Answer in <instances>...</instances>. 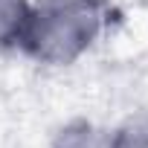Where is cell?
Wrapping results in <instances>:
<instances>
[{"instance_id":"cell-3","label":"cell","mask_w":148,"mask_h":148,"mask_svg":"<svg viewBox=\"0 0 148 148\" xmlns=\"http://www.w3.org/2000/svg\"><path fill=\"white\" fill-rule=\"evenodd\" d=\"M52 148H108V139H102L90 122H70L55 136Z\"/></svg>"},{"instance_id":"cell-4","label":"cell","mask_w":148,"mask_h":148,"mask_svg":"<svg viewBox=\"0 0 148 148\" xmlns=\"http://www.w3.org/2000/svg\"><path fill=\"white\" fill-rule=\"evenodd\" d=\"M108 148H148V116L128 119L108 136Z\"/></svg>"},{"instance_id":"cell-2","label":"cell","mask_w":148,"mask_h":148,"mask_svg":"<svg viewBox=\"0 0 148 148\" xmlns=\"http://www.w3.org/2000/svg\"><path fill=\"white\" fill-rule=\"evenodd\" d=\"M29 6V0H0V47L21 44Z\"/></svg>"},{"instance_id":"cell-1","label":"cell","mask_w":148,"mask_h":148,"mask_svg":"<svg viewBox=\"0 0 148 148\" xmlns=\"http://www.w3.org/2000/svg\"><path fill=\"white\" fill-rule=\"evenodd\" d=\"M105 23V0H38L29 6L21 47L44 64H70L93 47Z\"/></svg>"}]
</instances>
